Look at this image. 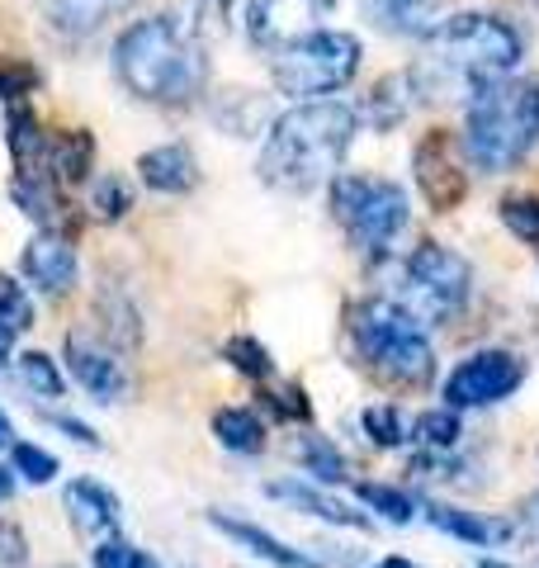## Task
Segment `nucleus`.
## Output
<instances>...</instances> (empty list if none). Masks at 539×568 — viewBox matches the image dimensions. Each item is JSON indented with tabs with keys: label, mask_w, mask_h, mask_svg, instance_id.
<instances>
[{
	"label": "nucleus",
	"mask_w": 539,
	"mask_h": 568,
	"mask_svg": "<svg viewBox=\"0 0 539 568\" xmlns=\"http://www.w3.org/2000/svg\"><path fill=\"white\" fill-rule=\"evenodd\" d=\"M421 43V58L407 71L417 100H474L492 81H507L520 62V33L478 10L445 14Z\"/></svg>",
	"instance_id": "nucleus-1"
},
{
	"label": "nucleus",
	"mask_w": 539,
	"mask_h": 568,
	"mask_svg": "<svg viewBox=\"0 0 539 568\" xmlns=\"http://www.w3.org/2000/svg\"><path fill=\"white\" fill-rule=\"evenodd\" d=\"M359 114L340 100H303L294 110L275 114L261 148V181L289 194H308L322 181H336Z\"/></svg>",
	"instance_id": "nucleus-2"
},
{
	"label": "nucleus",
	"mask_w": 539,
	"mask_h": 568,
	"mask_svg": "<svg viewBox=\"0 0 539 568\" xmlns=\"http://www.w3.org/2000/svg\"><path fill=\"white\" fill-rule=\"evenodd\" d=\"M114 71L138 100L152 104H185L204 91L209 58L200 43H190L166 14L138 20L119 33L114 43Z\"/></svg>",
	"instance_id": "nucleus-3"
},
{
	"label": "nucleus",
	"mask_w": 539,
	"mask_h": 568,
	"mask_svg": "<svg viewBox=\"0 0 539 568\" xmlns=\"http://www.w3.org/2000/svg\"><path fill=\"white\" fill-rule=\"evenodd\" d=\"M539 142V77H507L478 91L464 114V156L469 166L501 175L520 166Z\"/></svg>",
	"instance_id": "nucleus-4"
},
{
	"label": "nucleus",
	"mask_w": 539,
	"mask_h": 568,
	"mask_svg": "<svg viewBox=\"0 0 539 568\" xmlns=\"http://www.w3.org/2000/svg\"><path fill=\"white\" fill-rule=\"evenodd\" d=\"M350 336L365 365L384 384L398 388H421L436 375V351L426 342V327L411 317L398 298H365L359 308H350Z\"/></svg>",
	"instance_id": "nucleus-5"
},
{
	"label": "nucleus",
	"mask_w": 539,
	"mask_h": 568,
	"mask_svg": "<svg viewBox=\"0 0 539 568\" xmlns=\"http://www.w3.org/2000/svg\"><path fill=\"white\" fill-rule=\"evenodd\" d=\"M359 58H365V48H359L355 33H346V29H313V33H303V39L275 48V58H270V77H275V85L284 95L322 100V95H332V91H340V85L355 81Z\"/></svg>",
	"instance_id": "nucleus-6"
},
{
	"label": "nucleus",
	"mask_w": 539,
	"mask_h": 568,
	"mask_svg": "<svg viewBox=\"0 0 539 568\" xmlns=\"http://www.w3.org/2000/svg\"><path fill=\"white\" fill-rule=\"evenodd\" d=\"M332 219L346 227V237L369 256H384L411 223L407 190L384 175H336L332 181Z\"/></svg>",
	"instance_id": "nucleus-7"
},
{
	"label": "nucleus",
	"mask_w": 539,
	"mask_h": 568,
	"mask_svg": "<svg viewBox=\"0 0 539 568\" xmlns=\"http://www.w3.org/2000/svg\"><path fill=\"white\" fill-rule=\"evenodd\" d=\"M403 290H393L388 298L417 317L421 327H440L445 317H455L464 308V298L474 290V265L459 252H449L445 242H421L411 246V256L398 265Z\"/></svg>",
	"instance_id": "nucleus-8"
},
{
	"label": "nucleus",
	"mask_w": 539,
	"mask_h": 568,
	"mask_svg": "<svg viewBox=\"0 0 539 568\" xmlns=\"http://www.w3.org/2000/svg\"><path fill=\"white\" fill-rule=\"evenodd\" d=\"M526 379V361L516 351H474L445 379V407H492L511 398Z\"/></svg>",
	"instance_id": "nucleus-9"
},
{
	"label": "nucleus",
	"mask_w": 539,
	"mask_h": 568,
	"mask_svg": "<svg viewBox=\"0 0 539 568\" xmlns=\"http://www.w3.org/2000/svg\"><path fill=\"white\" fill-rule=\"evenodd\" d=\"M411 171H417V185L426 194V204L436 213H449L464 204L469 194V156H464V142H455L445 129H430L417 152H411Z\"/></svg>",
	"instance_id": "nucleus-10"
},
{
	"label": "nucleus",
	"mask_w": 539,
	"mask_h": 568,
	"mask_svg": "<svg viewBox=\"0 0 539 568\" xmlns=\"http://www.w3.org/2000/svg\"><path fill=\"white\" fill-rule=\"evenodd\" d=\"M62 361L71 369V379H77L90 398H100V403H114L123 398V388H129V369H123L119 361V351L110 336H100L95 327H67V342H62Z\"/></svg>",
	"instance_id": "nucleus-11"
},
{
	"label": "nucleus",
	"mask_w": 539,
	"mask_h": 568,
	"mask_svg": "<svg viewBox=\"0 0 539 568\" xmlns=\"http://www.w3.org/2000/svg\"><path fill=\"white\" fill-rule=\"evenodd\" d=\"M336 0H246V39L261 48L294 43L303 33L322 29V20H332Z\"/></svg>",
	"instance_id": "nucleus-12"
},
{
	"label": "nucleus",
	"mask_w": 539,
	"mask_h": 568,
	"mask_svg": "<svg viewBox=\"0 0 539 568\" xmlns=\"http://www.w3.org/2000/svg\"><path fill=\"white\" fill-rule=\"evenodd\" d=\"M426 521L455 536L474 549H501L520 536V526L511 517H492V511H469V507H449V503H426Z\"/></svg>",
	"instance_id": "nucleus-13"
},
{
	"label": "nucleus",
	"mask_w": 539,
	"mask_h": 568,
	"mask_svg": "<svg viewBox=\"0 0 539 568\" xmlns=\"http://www.w3.org/2000/svg\"><path fill=\"white\" fill-rule=\"evenodd\" d=\"M20 265H24V280L39 284L43 294H67L71 284H77V271H81L77 246H71L62 233H39L24 246Z\"/></svg>",
	"instance_id": "nucleus-14"
},
{
	"label": "nucleus",
	"mask_w": 539,
	"mask_h": 568,
	"mask_svg": "<svg viewBox=\"0 0 539 568\" xmlns=\"http://www.w3.org/2000/svg\"><path fill=\"white\" fill-rule=\"evenodd\" d=\"M62 503H67L71 526H77L85 540H110L119 530V497L104 484H95V478H71Z\"/></svg>",
	"instance_id": "nucleus-15"
},
{
	"label": "nucleus",
	"mask_w": 539,
	"mask_h": 568,
	"mask_svg": "<svg viewBox=\"0 0 539 568\" xmlns=\"http://www.w3.org/2000/svg\"><path fill=\"white\" fill-rule=\"evenodd\" d=\"M138 175L156 194H190L200 185V162H194L185 142H161V148L138 156Z\"/></svg>",
	"instance_id": "nucleus-16"
},
{
	"label": "nucleus",
	"mask_w": 539,
	"mask_h": 568,
	"mask_svg": "<svg viewBox=\"0 0 539 568\" xmlns=\"http://www.w3.org/2000/svg\"><path fill=\"white\" fill-rule=\"evenodd\" d=\"M265 493L279 497V503H289V507H298L303 517H317V521H332V526H350V530H369L365 511L336 503L332 493H322V484H303V478H275V484H265Z\"/></svg>",
	"instance_id": "nucleus-17"
},
{
	"label": "nucleus",
	"mask_w": 539,
	"mask_h": 568,
	"mask_svg": "<svg viewBox=\"0 0 539 568\" xmlns=\"http://www.w3.org/2000/svg\"><path fill=\"white\" fill-rule=\"evenodd\" d=\"M209 521H213V530H223L227 540H237L242 549L261 555L265 564H275V568H317L308 549H294V545L275 540V536H270V530H261L256 521H242V517H232V511H209Z\"/></svg>",
	"instance_id": "nucleus-18"
},
{
	"label": "nucleus",
	"mask_w": 539,
	"mask_h": 568,
	"mask_svg": "<svg viewBox=\"0 0 539 568\" xmlns=\"http://www.w3.org/2000/svg\"><path fill=\"white\" fill-rule=\"evenodd\" d=\"M365 14L384 33H398V39H426L430 29L445 20L449 0H359Z\"/></svg>",
	"instance_id": "nucleus-19"
},
{
	"label": "nucleus",
	"mask_w": 539,
	"mask_h": 568,
	"mask_svg": "<svg viewBox=\"0 0 539 568\" xmlns=\"http://www.w3.org/2000/svg\"><path fill=\"white\" fill-rule=\"evenodd\" d=\"M123 10H133V0H43V20L58 33H67V39L100 33Z\"/></svg>",
	"instance_id": "nucleus-20"
},
{
	"label": "nucleus",
	"mask_w": 539,
	"mask_h": 568,
	"mask_svg": "<svg viewBox=\"0 0 539 568\" xmlns=\"http://www.w3.org/2000/svg\"><path fill=\"white\" fill-rule=\"evenodd\" d=\"M43 171L62 185H81L95 171V138L85 129H67V133H48V152H43Z\"/></svg>",
	"instance_id": "nucleus-21"
},
{
	"label": "nucleus",
	"mask_w": 539,
	"mask_h": 568,
	"mask_svg": "<svg viewBox=\"0 0 539 568\" xmlns=\"http://www.w3.org/2000/svg\"><path fill=\"white\" fill-rule=\"evenodd\" d=\"M166 20L185 33L190 43L213 48L232 24V0H175L166 10Z\"/></svg>",
	"instance_id": "nucleus-22"
},
{
	"label": "nucleus",
	"mask_w": 539,
	"mask_h": 568,
	"mask_svg": "<svg viewBox=\"0 0 539 568\" xmlns=\"http://www.w3.org/2000/svg\"><path fill=\"white\" fill-rule=\"evenodd\" d=\"M10 200L24 209V219H33L43 233H58L62 223V194H58V181L48 171H20L10 181Z\"/></svg>",
	"instance_id": "nucleus-23"
},
{
	"label": "nucleus",
	"mask_w": 539,
	"mask_h": 568,
	"mask_svg": "<svg viewBox=\"0 0 539 568\" xmlns=\"http://www.w3.org/2000/svg\"><path fill=\"white\" fill-rule=\"evenodd\" d=\"M411 100H417V91H411V77H407V71H393V77H384L365 95V110H359V119H365L369 129L388 133V129H398V123L407 119Z\"/></svg>",
	"instance_id": "nucleus-24"
},
{
	"label": "nucleus",
	"mask_w": 539,
	"mask_h": 568,
	"mask_svg": "<svg viewBox=\"0 0 539 568\" xmlns=\"http://www.w3.org/2000/svg\"><path fill=\"white\" fill-rule=\"evenodd\" d=\"M213 436L232 455H261L265 450V422L251 407H218L213 413Z\"/></svg>",
	"instance_id": "nucleus-25"
},
{
	"label": "nucleus",
	"mask_w": 539,
	"mask_h": 568,
	"mask_svg": "<svg viewBox=\"0 0 539 568\" xmlns=\"http://www.w3.org/2000/svg\"><path fill=\"white\" fill-rule=\"evenodd\" d=\"M6 133H10V152L20 171H43V152H48V133L39 129L29 104H10L6 114Z\"/></svg>",
	"instance_id": "nucleus-26"
},
{
	"label": "nucleus",
	"mask_w": 539,
	"mask_h": 568,
	"mask_svg": "<svg viewBox=\"0 0 539 568\" xmlns=\"http://www.w3.org/2000/svg\"><path fill=\"white\" fill-rule=\"evenodd\" d=\"M464 436V422H459V407H430V413H421L417 422H411V440H417L421 450H455Z\"/></svg>",
	"instance_id": "nucleus-27"
},
{
	"label": "nucleus",
	"mask_w": 539,
	"mask_h": 568,
	"mask_svg": "<svg viewBox=\"0 0 539 568\" xmlns=\"http://www.w3.org/2000/svg\"><path fill=\"white\" fill-rule=\"evenodd\" d=\"M294 455H298V465H303V474L313 478V484H340L346 478V459H340V450L332 446L327 436H303L298 446H294Z\"/></svg>",
	"instance_id": "nucleus-28"
},
{
	"label": "nucleus",
	"mask_w": 539,
	"mask_h": 568,
	"mask_svg": "<svg viewBox=\"0 0 539 568\" xmlns=\"http://www.w3.org/2000/svg\"><path fill=\"white\" fill-rule=\"evenodd\" d=\"M359 422H365V436L374 440V446H384V450H398V446L411 440V422L403 417L398 403H369Z\"/></svg>",
	"instance_id": "nucleus-29"
},
{
	"label": "nucleus",
	"mask_w": 539,
	"mask_h": 568,
	"mask_svg": "<svg viewBox=\"0 0 539 568\" xmlns=\"http://www.w3.org/2000/svg\"><path fill=\"white\" fill-rule=\"evenodd\" d=\"M20 379L33 398H67V379L48 351H20Z\"/></svg>",
	"instance_id": "nucleus-30"
},
{
	"label": "nucleus",
	"mask_w": 539,
	"mask_h": 568,
	"mask_svg": "<svg viewBox=\"0 0 539 568\" xmlns=\"http://www.w3.org/2000/svg\"><path fill=\"white\" fill-rule=\"evenodd\" d=\"M129 209H133V190H129V181H123L119 171L95 175V185H90V213H95L100 223H119Z\"/></svg>",
	"instance_id": "nucleus-31"
},
{
	"label": "nucleus",
	"mask_w": 539,
	"mask_h": 568,
	"mask_svg": "<svg viewBox=\"0 0 539 568\" xmlns=\"http://www.w3.org/2000/svg\"><path fill=\"white\" fill-rule=\"evenodd\" d=\"M355 503L379 511V517L393 521V526H407L411 517H417V503H411L403 488H393V484H355Z\"/></svg>",
	"instance_id": "nucleus-32"
},
{
	"label": "nucleus",
	"mask_w": 539,
	"mask_h": 568,
	"mask_svg": "<svg viewBox=\"0 0 539 568\" xmlns=\"http://www.w3.org/2000/svg\"><path fill=\"white\" fill-rule=\"evenodd\" d=\"M223 355H227V365L237 369V375L256 379V384L275 375V361H270V351L256 342V336H232V342L223 346Z\"/></svg>",
	"instance_id": "nucleus-33"
},
{
	"label": "nucleus",
	"mask_w": 539,
	"mask_h": 568,
	"mask_svg": "<svg viewBox=\"0 0 539 568\" xmlns=\"http://www.w3.org/2000/svg\"><path fill=\"white\" fill-rule=\"evenodd\" d=\"M0 327L14 336L33 327V298L14 275H0Z\"/></svg>",
	"instance_id": "nucleus-34"
},
{
	"label": "nucleus",
	"mask_w": 539,
	"mask_h": 568,
	"mask_svg": "<svg viewBox=\"0 0 539 568\" xmlns=\"http://www.w3.org/2000/svg\"><path fill=\"white\" fill-rule=\"evenodd\" d=\"M501 223L511 227V237L539 246V194H507L501 200Z\"/></svg>",
	"instance_id": "nucleus-35"
},
{
	"label": "nucleus",
	"mask_w": 539,
	"mask_h": 568,
	"mask_svg": "<svg viewBox=\"0 0 539 568\" xmlns=\"http://www.w3.org/2000/svg\"><path fill=\"white\" fill-rule=\"evenodd\" d=\"M10 459H14V474H24V484H48V478H58V459L39 446H29V440H14Z\"/></svg>",
	"instance_id": "nucleus-36"
},
{
	"label": "nucleus",
	"mask_w": 539,
	"mask_h": 568,
	"mask_svg": "<svg viewBox=\"0 0 539 568\" xmlns=\"http://www.w3.org/2000/svg\"><path fill=\"white\" fill-rule=\"evenodd\" d=\"M39 85V71L29 62H0V100H20Z\"/></svg>",
	"instance_id": "nucleus-37"
},
{
	"label": "nucleus",
	"mask_w": 539,
	"mask_h": 568,
	"mask_svg": "<svg viewBox=\"0 0 539 568\" xmlns=\"http://www.w3.org/2000/svg\"><path fill=\"white\" fill-rule=\"evenodd\" d=\"M90 555H95V568H133V564H138V555H142V549H133L129 540L110 536V540H100L95 549H90Z\"/></svg>",
	"instance_id": "nucleus-38"
},
{
	"label": "nucleus",
	"mask_w": 539,
	"mask_h": 568,
	"mask_svg": "<svg viewBox=\"0 0 539 568\" xmlns=\"http://www.w3.org/2000/svg\"><path fill=\"white\" fill-rule=\"evenodd\" d=\"M265 398H270V407H275L284 422H308V417H313V407L303 403V388H298V384H284L279 394H265Z\"/></svg>",
	"instance_id": "nucleus-39"
},
{
	"label": "nucleus",
	"mask_w": 539,
	"mask_h": 568,
	"mask_svg": "<svg viewBox=\"0 0 539 568\" xmlns=\"http://www.w3.org/2000/svg\"><path fill=\"white\" fill-rule=\"evenodd\" d=\"M29 559V540L24 530L14 526L10 517H0V564H24Z\"/></svg>",
	"instance_id": "nucleus-40"
},
{
	"label": "nucleus",
	"mask_w": 539,
	"mask_h": 568,
	"mask_svg": "<svg viewBox=\"0 0 539 568\" xmlns=\"http://www.w3.org/2000/svg\"><path fill=\"white\" fill-rule=\"evenodd\" d=\"M48 422H52V426H62V432H67L71 440H81V446H100V436H95V432H90V426H85V422H77V417L48 413Z\"/></svg>",
	"instance_id": "nucleus-41"
},
{
	"label": "nucleus",
	"mask_w": 539,
	"mask_h": 568,
	"mask_svg": "<svg viewBox=\"0 0 539 568\" xmlns=\"http://www.w3.org/2000/svg\"><path fill=\"white\" fill-rule=\"evenodd\" d=\"M0 450H14V426L6 413H0Z\"/></svg>",
	"instance_id": "nucleus-42"
},
{
	"label": "nucleus",
	"mask_w": 539,
	"mask_h": 568,
	"mask_svg": "<svg viewBox=\"0 0 539 568\" xmlns=\"http://www.w3.org/2000/svg\"><path fill=\"white\" fill-rule=\"evenodd\" d=\"M374 568H417V564H411V559H403V555H388V559H379Z\"/></svg>",
	"instance_id": "nucleus-43"
},
{
	"label": "nucleus",
	"mask_w": 539,
	"mask_h": 568,
	"mask_svg": "<svg viewBox=\"0 0 539 568\" xmlns=\"http://www.w3.org/2000/svg\"><path fill=\"white\" fill-rule=\"evenodd\" d=\"M526 521H530V526L539 530V493H535V497H530V503H526Z\"/></svg>",
	"instance_id": "nucleus-44"
},
{
	"label": "nucleus",
	"mask_w": 539,
	"mask_h": 568,
	"mask_svg": "<svg viewBox=\"0 0 539 568\" xmlns=\"http://www.w3.org/2000/svg\"><path fill=\"white\" fill-rule=\"evenodd\" d=\"M10 493H14V474H6V469H0V503H6Z\"/></svg>",
	"instance_id": "nucleus-45"
},
{
	"label": "nucleus",
	"mask_w": 539,
	"mask_h": 568,
	"mask_svg": "<svg viewBox=\"0 0 539 568\" xmlns=\"http://www.w3.org/2000/svg\"><path fill=\"white\" fill-rule=\"evenodd\" d=\"M469 568H511V564H501V559H474Z\"/></svg>",
	"instance_id": "nucleus-46"
},
{
	"label": "nucleus",
	"mask_w": 539,
	"mask_h": 568,
	"mask_svg": "<svg viewBox=\"0 0 539 568\" xmlns=\"http://www.w3.org/2000/svg\"><path fill=\"white\" fill-rule=\"evenodd\" d=\"M530 6H539V0H530Z\"/></svg>",
	"instance_id": "nucleus-47"
},
{
	"label": "nucleus",
	"mask_w": 539,
	"mask_h": 568,
	"mask_svg": "<svg viewBox=\"0 0 539 568\" xmlns=\"http://www.w3.org/2000/svg\"><path fill=\"white\" fill-rule=\"evenodd\" d=\"M535 568H539V564H535Z\"/></svg>",
	"instance_id": "nucleus-48"
}]
</instances>
